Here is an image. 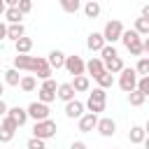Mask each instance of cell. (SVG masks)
<instances>
[{"label":"cell","mask_w":149,"mask_h":149,"mask_svg":"<svg viewBox=\"0 0 149 149\" xmlns=\"http://www.w3.org/2000/svg\"><path fill=\"white\" fill-rule=\"evenodd\" d=\"M119 40H121L123 47L130 51V56H142V54H144V51H142V35H137L133 28H130V30L123 28V33H121Z\"/></svg>","instance_id":"6da1fadb"},{"label":"cell","mask_w":149,"mask_h":149,"mask_svg":"<svg viewBox=\"0 0 149 149\" xmlns=\"http://www.w3.org/2000/svg\"><path fill=\"white\" fill-rule=\"evenodd\" d=\"M105 105H107V93H105V88H93L91 93H88V100H86V109L88 112H93V114H100V112H105Z\"/></svg>","instance_id":"7a4b0ae2"},{"label":"cell","mask_w":149,"mask_h":149,"mask_svg":"<svg viewBox=\"0 0 149 149\" xmlns=\"http://www.w3.org/2000/svg\"><path fill=\"white\" fill-rule=\"evenodd\" d=\"M56 130H58V126H56V121L49 116V119H42V121H35V126H33V135L35 137H40V140H51V137H56Z\"/></svg>","instance_id":"3957f363"},{"label":"cell","mask_w":149,"mask_h":149,"mask_svg":"<svg viewBox=\"0 0 149 149\" xmlns=\"http://www.w3.org/2000/svg\"><path fill=\"white\" fill-rule=\"evenodd\" d=\"M137 72H135V68H126L123 65V70L119 72V88L123 91V93H130L133 88H135V84H137Z\"/></svg>","instance_id":"277c9868"},{"label":"cell","mask_w":149,"mask_h":149,"mask_svg":"<svg viewBox=\"0 0 149 149\" xmlns=\"http://www.w3.org/2000/svg\"><path fill=\"white\" fill-rule=\"evenodd\" d=\"M121 33H123V23H121L119 19H112V21H107V23H105V28H102V37H105V42H107V44H114V42H119Z\"/></svg>","instance_id":"5b68a950"},{"label":"cell","mask_w":149,"mask_h":149,"mask_svg":"<svg viewBox=\"0 0 149 149\" xmlns=\"http://www.w3.org/2000/svg\"><path fill=\"white\" fill-rule=\"evenodd\" d=\"M26 112H28V119H33V121H42V119H49V114H51L49 105H47V102H40V100L30 102V105L26 107Z\"/></svg>","instance_id":"8992f818"},{"label":"cell","mask_w":149,"mask_h":149,"mask_svg":"<svg viewBox=\"0 0 149 149\" xmlns=\"http://www.w3.org/2000/svg\"><path fill=\"white\" fill-rule=\"evenodd\" d=\"M16 130H19V126H16L7 114L0 116V142H12L14 135H16Z\"/></svg>","instance_id":"52a82bcc"},{"label":"cell","mask_w":149,"mask_h":149,"mask_svg":"<svg viewBox=\"0 0 149 149\" xmlns=\"http://www.w3.org/2000/svg\"><path fill=\"white\" fill-rule=\"evenodd\" d=\"M63 68L74 77V74H84V58L81 56H65V63H63Z\"/></svg>","instance_id":"ba28073f"},{"label":"cell","mask_w":149,"mask_h":149,"mask_svg":"<svg viewBox=\"0 0 149 149\" xmlns=\"http://www.w3.org/2000/svg\"><path fill=\"white\" fill-rule=\"evenodd\" d=\"M95 130L102 135V137H112L114 133H116V121L114 119H109V116H98V123H95Z\"/></svg>","instance_id":"9c48e42d"},{"label":"cell","mask_w":149,"mask_h":149,"mask_svg":"<svg viewBox=\"0 0 149 149\" xmlns=\"http://www.w3.org/2000/svg\"><path fill=\"white\" fill-rule=\"evenodd\" d=\"M79 123V133H91V130H95V123H98V114H93V112H84L79 119H77Z\"/></svg>","instance_id":"30bf717a"},{"label":"cell","mask_w":149,"mask_h":149,"mask_svg":"<svg viewBox=\"0 0 149 149\" xmlns=\"http://www.w3.org/2000/svg\"><path fill=\"white\" fill-rule=\"evenodd\" d=\"M102 70H105V65H102L100 56H91L88 61H84V72H88V77H93V79H95Z\"/></svg>","instance_id":"8fae6325"},{"label":"cell","mask_w":149,"mask_h":149,"mask_svg":"<svg viewBox=\"0 0 149 149\" xmlns=\"http://www.w3.org/2000/svg\"><path fill=\"white\" fill-rule=\"evenodd\" d=\"M84 109H86L84 102H79L77 98H72V100L65 102V116H68V119H79V116L84 114Z\"/></svg>","instance_id":"7c38bea8"},{"label":"cell","mask_w":149,"mask_h":149,"mask_svg":"<svg viewBox=\"0 0 149 149\" xmlns=\"http://www.w3.org/2000/svg\"><path fill=\"white\" fill-rule=\"evenodd\" d=\"M7 116L21 128V126H26V121H28V112H26V107H7Z\"/></svg>","instance_id":"4fadbf2b"},{"label":"cell","mask_w":149,"mask_h":149,"mask_svg":"<svg viewBox=\"0 0 149 149\" xmlns=\"http://www.w3.org/2000/svg\"><path fill=\"white\" fill-rule=\"evenodd\" d=\"M70 84H72L74 93H84V91L91 88V79H88V74H74Z\"/></svg>","instance_id":"5bb4252c"},{"label":"cell","mask_w":149,"mask_h":149,"mask_svg":"<svg viewBox=\"0 0 149 149\" xmlns=\"http://www.w3.org/2000/svg\"><path fill=\"white\" fill-rule=\"evenodd\" d=\"M47 63H49V68H51V70H61V68H63V63H65V54H63V51H58V49H54V51H49Z\"/></svg>","instance_id":"9a60e30c"},{"label":"cell","mask_w":149,"mask_h":149,"mask_svg":"<svg viewBox=\"0 0 149 149\" xmlns=\"http://www.w3.org/2000/svg\"><path fill=\"white\" fill-rule=\"evenodd\" d=\"M56 98H58V100H63V102L72 100V98H74V88H72V84H70V81L58 84V88H56Z\"/></svg>","instance_id":"2e32d148"},{"label":"cell","mask_w":149,"mask_h":149,"mask_svg":"<svg viewBox=\"0 0 149 149\" xmlns=\"http://www.w3.org/2000/svg\"><path fill=\"white\" fill-rule=\"evenodd\" d=\"M128 140H130V144H142V142H147V130H144V126H133V128L128 130Z\"/></svg>","instance_id":"e0dca14e"},{"label":"cell","mask_w":149,"mask_h":149,"mask_svg":"<svg viewBox=\"0 0 149 149\" xmlns=\"http://www.w3.org/2000/svg\"><path fill=\"white\" fill-rule=\"evenodd\" d=\"M100 12H102V7H100L98 0H86V2H84V16H86V19H98Z\"/></svg>","instance_id":"ac0fdd59"},{"label":"cell","mask_w":149,"mask_h":149,"mask_svg":"<svg viewBox=\"0 0 149 149\" xmlns=\"http://www.w3.org/2000/svg\"><path fill=\"white\" fill-rule=\"evenodd\" d=\"M105 44H107V42H105V37H102V33H91V35L86 37V47H88L91 51H100Z\"/></svg>","instance_id":"d6986e66"},{"label":"cell","mask_w":149,"mask_h":149,"mask_svg":"<svg viewBox=\"0 0 149 149\" xmlns=\"http://www.w3.org/2000/svg\"><path fill=\"white\" fill-rule=\"evenodd\" d=\"M19 88H21L23 93H33V91L37 88V79H35V74H21V79H19Z\"/></svg>","instance_id":"ffe728a7"},{"label":"cell","mask_w":149,"mask_h":149,"mask_svg":"<svg viewBox=\"0 0 149 149\" xmlns=\"http://www.w3.org/2000/svg\"><path fill=\"white\" fill-rule=\"evenodd\" d=\"M102 65H105V70H107L109 74H119V72L123 70V61H121V56H114V58L105 61Z\"/></svg>","instance_id":"44dd1931"},{"label":"cell","mask_w":149,"mask_h":149,"mask_svg":"<svg viewBox=\"0 0 149 149\" xmlns=\"http://www.w3.org/2000/svg\"><path fill=\"white\" fill-rule=\"evenodd\" d=\"M14 49H16V54H28L33 49V40L26 37V35H21L19 40H14Z\"/></svg>","instance_id":"7402d4cb"},{"label":"cell","mask_w":149,"mask_h":149,"mask_svg":"<svg viewBox=\"0 0 149 149\" xmlns=\"http://www.w3.org/2000/svg\"><path fill=\"white\" fill-rule=\"evenodd\" d=\"M133 30H135L137 35L147 37V35H149V19H147V16H137V19H135V26H133Z\"/></svg>","instance_id":"603a6c76"},{"label":"cell","mask_w":149,"mask_h":149,"mask_svg":"<svg viewBox=\"0 0 149 149\" xmlns=\"http://www.w3.org/2000/svg\"><path fill=\"white\" fill-rule=\"evenodd\" d=\"M21 35H26V28H23V23H7V37L14 42V40H19Z\"/></svg>","instance_id":"cb8c5ba5"},{"label":"cell","mask_w":149,"mask_h":149,"mask_svg":"<svg viewBox=\"0 0 149 149\" xmlns=\"http://www.w3.org/2000/svg\"><path fill=\"white\" fill-rule=\"evenodd\" d=\"M2 16H5V21H7V23H21V19H23V14H21L16 7H7Z\"/></svg>","instance_id":"d4e9b609"},{"label":"cell","mask_w":149,"mask_h":149,"mask_svg":"<svg viewBox=\"0 0 149 149\" xmlns=\"http://www.w3.org/2000/svg\"><path fill=\"white\" fill-rule=\"evenodd\" d=\"M95 84H98L100 88H109V86L114 84V74H109L107 70H102V72L95 77Z\"/></svg>","instance_id":"484cf974"},{"label":"cell","mask_w":149,"mask_h":149,"mask_svg":"<svg viewBox=\"0 0 149 149\" xmlns=\"http://www.w3.org/2000/svg\"><path fill=\"white\" fill-rule=\"evenodd\" d=\"M144 100H147V95H144V93H140L137 88H133V91L128 93V102H130V107H142V105H144Z\"/></svg>","instance_id":"4316f807"},{"label":"cell","mask_w":149,"mask_h":149,"mask_svg":"<svg viewBox=\"0 0 149 149\" xmlns=\"http://www.w3.org/2000/svg\"><path fill=\"white\" fill-rule=\"evenodd\" d=\"M58 2H61V9L68 14H77L81 7V0H58Z\"/></svg>","instance_id":"83f0119b"},{"label":"cell","mask_w":149,"mask_h":149,"mask_svg":"<svg viewBox=\"0 0 149 149\" xmlns=\"http://www.w3.org/2000/svg\"><path fill=\"white\" fill-rule=\"evenodd\" d=\"M19 79H21V74H19L16 68L5 70V84H7V86H19Z\"/></svg>","instance_id":"f1b7e54d"},{"label":"cell","mask_w":149,"mask_h":149,"mask_svg":"<svg viewBox=\"0 0 149 149\" xmlns=\"http://www.w3.org/2000/svg\"><path fill=\"white\" fill-rule=\"evenodd\" d=\"M98 54H100V61H102V63H105V61H109V58H114V56H119V54H116V49H114V44H105Z\"/></svg>","instance_id":"f546056e"},{"label":"cell","mask_w":149,"mask_h":149,"mask_svg":"<svg viewBox=\"0 0 149 149\" xmlns=\"http://www.w3.org/2000/svg\"><path fill=\"white\" fill-rule=\"evenodd\" d=\"M135 88L149 98V74H140V77H137V84H135Z\"/></svg>","instance_id":"4dcf8cb0"},{"label":"cell","mask_w":149,"mask_h":149,"mask_svg":"<svg viewBox=\"0 0 149 149\" xmlns=\"http://www.w3.org/2000/svg\"><path fill=\"white\" fill-rule=\"evenodd\" d=\"M37 100L49 105V102H54V100H56V93H54V91H47V88H42V86H40V88H37Z\"/></svg>","instance_id":"1f68e13d"},{"label":"cell","mask_w":149,"mask_h":149,"mask_svg":"<svg viewBox=\"0 0 149 149\" xmlns=\"http://www.w3.org/2000/svg\"><path fill=\"white\" fill-rule=\"evenodd\" d=\"M135 72L137 74H149V58L147 56H140V61L135 65Z\"/></svg>","instance_id":"d6a6232c"},{"label":"cell","mask_w":149,"mask_h":149,"mask_svg":"<svg viewBox=\"0 0 149 149\" xmlns=\"http://www.w3.org/2000/svg\"><path fill=\"white\" fill-rule=\"evenodd\" d=\"M44 142H47V140H40V137H35V135H33V137L28 140V144H26V147H28V149H47V144H44Z\"/></svg>","instance_id":"836d02e7"},{"label":"cell","mask_w":149,"mask_h":149,"mask_svg":"<svg viewBox=\"0 0 149 149\" xmlns=\"http://www.w3.org/2000/svg\"><path fill=\"white\" fill-rule=\"evenodd\" d=\"M16 9H19V12L26 16V14L33 9V0H19V2H16Z\"/></svg>","instance_id":"e575fe53"},{"label":"cell","mask_w":149,"mask_h":149,"mask_svg":"<svg viewBox=\"0 0 149 149\" xmlns=\"http://www.w3.org/2000/svg\"><path fill=\"white\" fill-rule=\"evenodd\" d=\"M70 149H88V147H86V142H81V140H74V142L70 144Z\"/></svg>","instance_id":"d590c367"},{"label":"cell","mask_w":149,"mask_h":149,"mask_svg":"<svg viewBox=\"0 0 149 149\" xmlns=\"http://www.w3.org/2000/svg\"><path fill=\"white\" fill-rule=\"evenodd\" d=\"M5 37H7V23H2V21H0V42H2Z\"/></svg>","instance_id":"8d00e7d4"},{"label":"cell","mask_w":149,"mask_h":149,"mask_svg":"<svg viewBox=\"0 0 149 149\" xmlns=\"http://www.w3.org/2000/svg\"><path fill=\"white\" fill-rule=\"evenodd\" d=\"M5 114H7V102L0 98V116H5Z\"/></svg>","instance_id":"74e56055"},{"label":"cell","mask_w":149,"mask_h":149,"mask_svg":"<svg viewBox=\"0 0 149 149\" xmlns=\"http://www.w3.org/2000/svg\"><path fill=\"white\" fill-rule=\"evenodd\" d=\"M140 16H147V19H149V5H142V14H140Z\"/></svg>","instance_id":"f35d334b"},{"label":"cell","mask_w":149,"mask_h":149,"mask_svg":"<svg viewBox=\"0 0 149 149\" xmlns=\"http://www.w3.org/2000/svg\"><path fill=\"white\" fill-rule=\"evenodd\" d=\"M16 2H19V0H5V5H7V7H16Z\"/></svg>","instance_id":"ab89813d"},{"label":"cell","mask_w":149,"mask_h":149,"mask_svg":"<svg viewBox=\"0 0 149 149\" xmlns=\"http://www.w3.org/2000/svg\"><path fill=\"white\" fill-rule=\"evenodd\" d=\"M5 9H7V5H5V0H0V16L5 14Z\"/></svg>","instance_id":"60d3db41"},{"label":"cell","mask_w":149,"mask_h":149,"mask_svg":"<svg viewBox=\"0 0 149 149\" xmlns=\"http://www.w3.org/2000/svg\"><path fill=\"white\" fill-rule=\"evenodd\" d=\"M2 93H5V84L0 81V98H2Z\"/></svg>","instance_id":"b9f144b4"},{"label":"cell","mask_w":149,"mask_h":149,"mask_svg":"<svg viewBox=\"0 0 149 149\" xmlns=\"http://www.w3.org/2000/svg\"><path fill=\"white\" fill-rule=\"evenodd\" d=\"M114 149H119V147H114Z\"/></svg>","instance_id":"7bdbcfd3"},{"label":"cell","mask_w":149,"mask_h":149,"mask_svg":"<svg viewBox=\"0 0 149 149\" xmlns=\"http://www.w3.org/2000/svg\"><path fill=\"white\" fill-rule=\"evenodd\" d=\"M84 2H86V0H84Z\"/></svg>","instance_id":"ee69618b"}]
</instances>
